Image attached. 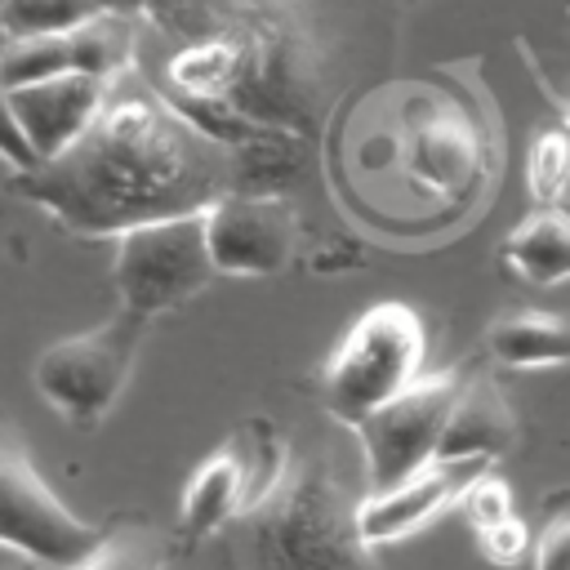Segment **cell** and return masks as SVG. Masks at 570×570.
Instances as JSON below:
<instances>
[{
	"mask_svg": "<svg viewBox=\"0 0 570 570\" xmlns=\"http://www.w3.org/2000/svg\"><path fill=\"white\" fill-rule=\"evenodd\" d=\"M9 191L40 205L67 232L120 236L138 223L196 214L227 196L232 156L191 129L169 98L125 71L107 85L89 129L31 174H13Z\"/></svg>",
	"mask_w": 570,
	"mask_h": 570,
	"instance_id": "1",
	"label": "cell"
},
{
	"mask_svg": "<svg viewBox=\"0 0 570 570\" xmlns=\"http://www.w3.org/2000/svg\"><path fill=\"white\" fill-rule=\"evenodd\" d=\"M249 512L254 570H374L338 481L316 463L281 472Z\"/></svg>",
	"mask_w": 570,
	"mask_h": 570,
	"instance_id": "2",
	"label": "cell"
},
{
	"mask_svg": "<svg viewBox=\"0 0 570 570\" xmlns=\"http://www.w3.org/2000/svg\"><path fill=\"white\" fill-rule=\"evenodd\" d=\"M147 325V316L120 307L111 321L49 343L31 365V383L45 405H53L71 428H98L134 374Z\"/></svg>",
	"mask_w": 570,
	"mask_h": 570,
	"instance_id": "3",
	"label": "cell"
},
{
	"mask_svg": "<svg viewBox=\"0 0 570 570\" xmlns=\"http://www.w3.org/2000/svg\"><path fill=\"white\" fill-rule=\"evenodd\" d=\"M428 347V330L410 303H374L334 347L321 392L325 410L343 423L365 419L374 405L396 396L410 379H419Z\"/></svg>",
	"mask_w": 570,
	"mask_h": 570,
	"instance_id": "4",
	"label": "cell"
},
{
	"mask_svg": "<svg viewBox=\"0 0 570 570\" xmlns=\"http://www.w3.org/2000/svg\"><path fill=\"white\" fill-rule=\"evenodd\" d=\"M214 263L205 249V218L174 214L156 223H138L116 236V294L134 316H160L178 303L196 298L214 281Z\"/></svg>",
	"mask_w": 570,
	"mask_h": 570,
	"instance_id": "5",
	"label": "cell"
},
{
	"mask_svg": "<svg viewBox=\"0 0 570 570\" xmlns=\"http://www.w3.org/2000/svg\"><path fill=\"white\" fill-rule=\"evenodd\" d=\"M102 539L107 530L80 521L40 476L27 445L0 428V543L45 570H67L85 561Z\"/></svg>",
	"mask_w": 570,
	"mask_h": 570,
	"instance_id": "6",
	"label": "cell"
},
{
	"mask_svg": "<svg viewBox=\"0 0 570 570\" xmlns=\"http://www.w3.org/2000/svg\"><path fill=\"white\" fill-rule=\"evenodd\" d=\"M459 387H463V379L450 370L419 374L396 396H387L383 405H374L365 419L352 423L361 436V450H365L370 494L405 481L436 454V441H441V428L450 419Z\"/></svg>",
	"mask_w": 570,
	"mask_h": 570,
	"instance_id": "7",
	"label": "cell"
},
{
	"mask_svg": "<svg viewBox=\"0 0 570 570\" xmlns=\"http://www.w3.org/2000/svg\"><path fill=\"white\" fill-rule=\"evenodd\" d=\"M205 249L223 276H272L289 263L298 218L281 196L227 191L200 209Z\"/></svg>",
	"mask_w": 570,
	"mask_h": 570,
	"instance_id": "8",
	"label": "cell"
},
{
	"mask_svg": "<svg viewBox=\"0 0 570 570\" xmlns=\"http://www.w3.org/2000/svg\"><path fill=\"white\" fill-rule=\"evenodd\" d=\"M481 472H490L485 459H428L419 472H410L405 481L379 490V494H365L356 508H352V521H356V539L365 548H379V543H396L414 530H423L432 517H441Z\"/></svg>",
	"mask_w": 570,
	"mask_h": 570,
	"instance_id": "9",
	"label": "cell"
},
{
	"mask_svg": "<svg viewBox=\"0 0 570 570\" xmlns=\"http://www.w3.org/2000/svg\"><path fill=\"white\" fill-rule=\"evenodd\" d=\"M107 85H111V80H94V76H80V71H62V76H53V80L9 89V107H13V116H18V129H22V138H27V147L36 151L40 165L53 160L58 151H67V147L89 129V120L102 111Z\"/></svg>",
	"mask_w": 570,
	"mask_h": 570,
	"instance_id": "10",
	"label": "cell"
},
{
	"mask_svg": "<svg viewBox=\"0 0 570 570\" xmlns=\"http://www.w3.org/2000/svg\"><path fill=\"white\" fill-rule=\"evenodd\" d=\"M272 485H276V476L258 472L254 445L245 450V441H227L223 450H214V454L191 472V481H187V490H183V508H178L183 534H191V539L214 534V530L227 525L236 512H249Z\"/></svg>",
	"mask_w": 570,
	"mask_h": 570,
	"instance_id": "11",
	"label": "cell"
},
{
	"mask_svg": "<svg viewBox=\"0 0 570 570\" xmlns=\"http://www.w3.org/2000/svg\"><path fill=\"white\" fill-rule=\"evenodd\" d=\"M512 441H517V419H512L508 401L499 396V387L490 379H472L459 387L432 459H485V463H494Z\"/></svg>",
	"mask_w": 570,
	"mask_h": 570,
	"instance_id": "12",
	"label": "cell"
},
{
	"mask_svg": "<svg viewBox=\"0 0 570 570\" xmlns=\"http://www.w3.org/2000/svg\"><path fill=\"white\" fill-rule=\"evenodd\" d=\"M485 347L499 365L512 370H539V365H566L570 361V321L557 312L521 307L490 325Z\"/></svg>",
	"mask_w": 570,
	"mask_h": 570,
	"instance_id": "13",
	"label": "cell"
},
{
	"mask_svg": "<svg viewBox=\"0 0 570 570\" xmlns=\"http://www.w3.org/2000/svg\"><path fill=\"white\" fill-rule=\"evenodd\" d=\"M503 258L517 276L534 281V285H557L570 276V214L557 205L534 209L530 218H521L503 245Z\"/></svg>",
	"mask_w": 570,
	"mask_h": 570,
	"instance_id": "14",
	"label": "cell"
},
{
	"mask_svg": "<svg viewBox=\"0 0 570 570\" xmlns=\"http://www.w3.org/2000/svg\"><path fill=\"white\" fill-rule=\"evenodd\" d=\"M71 71L94 76V80H116L134 62V22L120 9H98L80 27L62 31Z\"/></svg>",
	"mask_w": 570,
	"mask_h": 570,
	"instance_id": "15",
	"label": "cell"
},
{
	"mask_svg": "<svg viewBox=\"0 0 570 570\" xmlns=\"http://www.w3.org/2000/svg\"><path fill=\"white\" fill-rule=\"evenodd\" d=\"M98 9H102L98 0H0V36L4 40L62 36Z\"/></svg>",
	"mask_w": 570,
	"mask_h": 570,
	"instance_id": "16",
	"label": "cell"
},
{
	"mask_svg": "<svg viewBox=\"0 0 570 570\" xmlns=\"http://www.w3.org/2000/svg\"><path fill=\"white\" fill-rule=\"evenodd\" d=\"M71 71L67 58V40L62 36H27V40H4L0 49V89H22V85H40Z\"/></svg>",
	"mask_w": 570,
	"mask_h": 570,
	"instance_id": "17",
	"label": "cell"
},
{
	"mask_svg": "<svg viewBox=\"0 0 570 570\" xmlns=\"http://www.w3.org/2000/svg\"><path fill=\"white\" fill-rule=\"evenodd\" d=\"M530 196L539 205H557L570 183V138L566 134H543L530 147Z\"/></svg>",
	"mask_w": 570,
	"mask_h": 570,
	"instance_id": "18",
	"label": "cell"
},
{
	"mask_svg": "<svg viewBox=\"0 0 570 570\" xmlns=\"http://www.w3.org/2000/svg\"><path fill=\"white\" fill-rule=\"evenodd\" d=\"M459 503H463V517H468V525H472L476 534L490 530V525H499L503 517H512V490H508V481L494 476V472H481V476L459 494Z\"/></svg>",
	"mask_w": 570,
	"mask_h": 570,
	"instance_id": "19",
	"label": "cell"
},
{
	"mask_svg": "<svg viewBox=\"0 0 570 570\" xmlns=\"http://www.w3.org/2000/svg\"><path fill=\"white\" fill-rule=\"evenodd\" d=\"M67 570H160V552L147 539H102L85 561Z\"/></svg>",
	"mask_w": 570,
	"mask_h": 570,
	"instance_id": "20",
	"label": "cell"
},
{
	"mask_svg": "<svg viewBox=\"0 0 570 570\" xmlns=\"http://www.w3.org/2000/svg\"><path fill=\"white\" fill-rule=\"evenodd\" d=\"M476 543H481V557H485L490 566H517V561L530 552V530H525V521L512 512V517H503L499 525L481 530Z\"/></svg>",
	"mask_w": 570,
	"mask_h": 570,
	"instance_id": "21",
	"label": "cell"
},
{
	"mask_svg": "<svg viewBox=\"0 0 570 570\" xmlns=\"http://www.w3.org/2000/svg\"><path fill=\"white\" fill-rule=\"evenodd\" d=\"M0 160L9 165V169H18V174H31L40 160H36V151L27 147V138H22V129H18V116H13V107H9V94L0 89Z\"/></svg>",
	"mask_w": 570,
	"mask_h": 570,
	"instance_id": "22",
	"label": "cell"
},
{
	"mask_svg": "<svg viewBox=\"0 0 570 570\" xmlns=\"http://www.w3.org/2000/svg\"><path fill=\"white\" fill-rule=\"evenodd\" d=\"M534 570H570V517H552L534 539Z\"/></svg>",
	"mask_w": 570,
	"mask_h": 570,
	"instance_id": "23",
	"label": "cell"
},
{
	"mask_svg": "<svg viewBox=\"0 0 570 570\" xmlns=\"http://www.w3.org/2000/svg\"><path fill=\"white\" fill-rule=\"evenodd\" d=\"M566 191H570V183H566Z\"/></svg>",
	"mask_w": 570,
	"mask_h": 570,
	"instance_id": "24",
	"label": "cell"
}]
</instances>
